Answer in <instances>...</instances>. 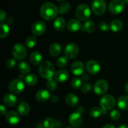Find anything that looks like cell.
I'll list each match as a JSON object with an SVG mask.
<instances>
[{
  "instance_id": "cell-1",
  "label": "cell",
  "mask_w": 128,
  "mask_h": 128,
  "mask_svg": "<svg viewBox=\"0 0 128 128\" xmlns=\"http://www.w3.org/2000/svg\"><path fill=\"white\" fill-rule=\"evenodd\" d=\"M58 13V8L51 3H46L43 4L40 9L41 17L47 21L54 19Z\"/></svg>"
},
{
  "instance_id": "cell-2",
  "label": "cell",
  "mask_w": 128,
  "mask_h": 128,
  "mask_svg": "<svg viewBox=\"0 0 128 128\" xmlns=\"http://www.w3.org/2000/svg\"><path fill=\"white\" fill-rule=\"evenodd\" d=\"M39 73L42 77L49 79L54 74V67L50 61H44L39 67Z\"/></svg>"
},
{
  "instance_id": "cell-3",
  "label": "cell",
  "mask_w": 128,
  "mask_h": 128,
  "mask_svg": "<svg viewBox=\"0 0 128 128\" xmlns=\"http://www.w3.org/2000/svg\"><path fill=\"white\" fill-rule=\"evenodd\" d=\"M100 105L102 110H109L114 107L116 104V100L112 95L107 94L101 97L100 101Z\"/></svg>"
},
{
  "instance_id": "cell-4",
  "label": "cell",
  "mask_w": 128,
  "mask_h": 128,
  "mask_svg": "<svg viewBox=\"0 0 128 128\" xmlns=\"http://www.w3.org/2000/svg\"><path fill=\"white\" fill-rule=\"evenodd\" d=\"M76 15L81 21H85L90 18L91 16V10L90 7L86 4L80 5L76 8Z\"/></svg>"
},
{
  "instance_id": "cell-5",
  "label": "cell",
  "mask_w": 128,
  "mask_h": 128,
  "mask_svg": "<svg viewBox=\"0 0 128 128\" xmlns=\"http://www.w3.org/2000/svg\"><path fill=\"white\" fill-rule=\"evenodd\" d=\"M9 90L12 94H18L22 92L24 89V84L20 79H14L10 82L8 87Z\"/></svg>"
},
{
  "instance_id": "cell-6",
  "label": "cell",
  "mask_w": 128,
  "mask_h": 128,
  "mask_svg": "<svg viewBox=\"0 0 128 128\" xmlns=\"http://www.w3.org/2000/svg\"><path fill=\"white\" fill-rule=\"evenodd\" d=\"M12 55L16 60H22L26 56V50L21 43H16L14 45L12 50Z\"/></svg>"
},
{
  "instance_id": "cell-7",
  "label": "cell",
  "mask_w": 128,
  "mask_h": 128,
  "mask_svg": "<svg viewBox=\"0 0 128 128\" xmlns=\"http://www.w3.org/2000/svg\"><path fill=\"white\" fill-rule=\"evenodd\" d=\"M92 10L96 15H102L106 10V3L104 0H94L92 2Z\"/></svg>"
},
{
  "instance_id": "cell-8",
  "label": "cell",
  "mask_w": 128,
  "mask_h": 128,
  "mask_svg": "<svg viewBox=\"0 0 128 128\" xmlns=\"http://www.w3.org/2000/svg\"><path fill=\"white\" fill-rule=\"evenodd\" d=\"M124 3L121 0H112L109 5V10L114 15L120 14L123 11Z\"/></svg>"
},
{
  "instance_id": "cell-9",
  "label": "cell",
  "mask_w": 128,
  "mask_h": 128,
  "mask_svg": "<svg viewBox=\"0 0 128 128\" xmlns=\"http://www.w3.org/2000/svg\"><path fill=\"white\" fill-rule=\"evenodd\" d=\"M108 84L104 80H100L96 82L94 86V91L98 95H103L108 91Z\"/></svg>"
},
{
  "instance_id": "cell-10",
  "label": "cell",
  "mask_w": 128,
  "mask_h": 128,
  "mask_svg": "<svg viewBox=\"0 0 128 128\" xmlns=\"http://www.w3.org/2000/svg\"><path fill=\"white\" fill-rule=\"evenodd\" d=\"M79 52L78 46L73 43H70L66 45L64 49L65 56L68 58H74L78 55Z\"/></svg>"
},
{
  "instance_id": "cell-11",
  "label": "cell",
  "mask_w": 128,
  "mask_h": 128,
  "mask_svg": "<svg viewBox=\"0 0 128 128\" xmlns=\"http://www.w3.org/2000/svg\"><path fill=\"white\" fill-rule=\"evenodd\" d=\"M82 116L81 112H73L69 117V122L74 127H78L82 124Z\"/></svg>"
},
{
  "instance_id": "cell-12",
  "label": "cell",
  "mask_w": 128,
  "mask_h": 128,
  "mask_svg": "<svg viewBox=\"0 0 128 128\" xmlns=\"http://www.w3.org/2000/svg\"><path fill=\"white\" fill-rule=\"evenodd\" d=\"M46 26L43 21H38L34 23L31 27L32 33L35 35H41L45 32Z\"/></svg>"
},
{
  "instance_id": "cell-13",
  "label": "cell",
  "mask_w": 128,
  "mask_h": 128,
  "mask_svg": "<svg viewBox=\"0 0 128 128\" xmlns=\"http://www.w3.org/2000/svg\"><path fill=\"white\" fill-rule=\"evenodd\" d=\"M86 67L89 73L92 75H96L101 70L100 63L96 60H90L86 63Z\"/></svg>"
},
{
  "instance_id": "cell-14",
  "label": "cell",
  "mask_w": 128,
  "mask_h": 128,
  "mask_svg": "<svg viewBox=\"0 0 128 128\" xmlns=\"http://www.w3.org/2000/svg\"><path fill=\"white\" fill-rule=\"evenodd\" d=\"M6 119L10 124L16 125L20 122V116L18 112L11 110L6 114Z\"/></svg>"
},
{
  "instance_id": "cell-15",
  "label": "cell",
  "mask_w": 128,
  "mask_h": 128,
  "mask_svg": "<svg viewBox=\"0 0 128 128\" xmlns=\"http://www.w3.org/2000/svg\"><path fill=\"white\" fill-rule=\"evenodd\" d=\"M71 71L76 75H80L84 71V65L81 61H76L71 65Z\"/></svg>"
},
{
  "instance_id": "cell-16",
  "label": "cell",
  "mask_w": 128,
  "mask_h": 128,
  "mask_svg": "<svg viewBox=\"0 0 128 128\" xmlns=\"http://www.w3.org/2000/svg\"><path fill=\"white\" fill-rule=\"evenodd\" d=\"M50 93L48 90H45V89H40L36 92V99L38 101L42 102H46L50 98Z\"/></svg>"
},
{
  "instance_id": "cell-17",
  "label": "cell",
  "mask_w": 128,
  "mask_h": 128,
  "mask_svg": "<svg viewBox=\"0 0 128 128\" xmlns=\"http://www.w3.org/2000/svg\"><path fill=\"white\" fill-rule=\"evenodd\" d=\"M3 102L8 107H13L17 104V97L12 94H6L3 97Z\"/></svg>"
},
{
  "instance_id": "cell-18",
  "label": "cell",
  "mask_w": 128,
  "mask_h": 128,
  "mask_svg": "<svg viewBox=\"0 0 128 128\" xmlns=\"http://www.w3.org/2000/svg\"><path fill=\"white\" fill-rule=\"evenodd\" d=\"M82 25L80 21L77 20H75V19L71 20L68 21L67 24V28L68 30L72 31V32L79 31L82 29Z\"/></svg>"
},
{
  "instance_id": "cell-19",
  "label": "cell",
  "mask_w": 128,
  "mask_h": 128,
  "mask_svg": "<svg viewBox=\"0 0 128 128\" xmlns=\"http://www.w3.org/2000/svg\"><path fill=\"white\" fill-rule=\"evenodd\" d=\"M54 77L56 81L59 82H64L68 79L69 73L67 70L61 69L55 73Z\"/></svg>"
},
{
  "instance_id": "cell-20",
  "label": "cell",
  "mask_w": 128,
  "mask_h": 128,
  "mask_svg": "<svg viewBox=\"0 0 128 128\" xmlns=\"http://www.w3.org/2000/svg\"><path fill=\"white\" fill-rule=\"evenodd\" d=\"M30 61L32 65H38L42 61V55L39 51H32L30 56Z\"/></svg>"
},
{
  "instance_id": "cell-21",
  "label": "cell",
  "mask_w": 128,
  "mask_h": 128,
  "mask_svg": "<svg viewBox=\"0 0 128 128\" xmlns=\"http://www.w3.org/2000/svg\"><path fill=\"white\" fill-rule=\"evenodd\" d=\"M66 102L67 104L70 106L74 107L78 104L79 102V99L75 94L71 93L66 95Z\"/></svg>"
},
{
  "instance_id": "cell-22",
  "label": "cell",
  "mask_w": 128,
  "mask_h": 128,
  "mask_svg": "<svg viewBox=\"0 0 128 128\" xmlns=\"http://www.w3.org/2000/svg\"><path fill=\"white\" fill-rule=\"evenodd\" d=\"M54 28L57 31H62L64 29L66 25V21L62 17H58L55 19L54 21Z\"/></svg>"
},
{
  "instance_id": "cell-23",
  "label": "cell",
  "mask_w": 128,
  "mask_h": 128,
  "mask_svg": "<svg viewBox=\"0 0 128 128\" xmlns=\"http://www.w3.org/2000/svg\"><path fill=\"white\" fill-rule=\"evenodd\" d=\"M49 52H50V55L52 56H58L61 52V45L57 43H52L50 46V49H49Z\"/></svg>"
},
{
  "instance_id": "cell-24",
  "label": "cell",
  "mask_w": 128,
  "mask_h": 128,
  "mask_svg": "<svg viewBox=\"0 0 128 128\" xmlns=\"http://www.w3.org/2000/svg\"><path fill=\"white\" fill-rule=\"evenodd\" d=\"M30 107L27 102H22L20 103L18 106V111L19 114L22 115H26L30 112Z\"/></svg>"
},
{
  "instance_id": "cell-25",
  "label": "cell",
  "mask_w": 128,
  "mask_h": 128,
  "mask_svg": "<svg viewBox=\"0 0 128 128\" xmlns=\"http://www.w3.org/2000/svg\"><path fill=\"white\" fill-rule=\"evenodd\" d=\"M118 105L122 110L128 109V96L122 95L118 99Z\"/></svg>"
},
{
  "instance_id": "cell-26",
  "label": "cell",
  "mask_w": 128,
  "mask_h": 128,
  "mask_svg": "<svg viewBox=\"0 0 128 128\" xmlns=\"http://www.w3.org/2000/svg\"><path fill=\"white\" fill-rule=\"evenodd\" d=\"M122 26L123 25L122 21L119 20H112L110 24V29L114 32H118L121 31L122 28Z\"/></svg>"
},
{
  "instance_id": "cell-27",
  "label": "cell",
  "mask_w": 128,
  "mask_h": 128,
  "mask_svg": "<svg viewBox=\"0 0 128 128\" xmlns=\"http://www.w3.org/2000/svg\"><path fill=\"white\" fill-rule=\"evenodd\" d=\"M18 69L19 72L22 74H28L30 73L31 70V67L28 63L25 61H21L20 62L18 65Z\"/></svg>"
},
{
  "instance_id": "cell-28",
  "label": "cell",
  "mask_w": 128,
  "mask_h": 128,
  "mask_svg": "<svg viewBox=\"0 0 128 128\" xmlns=\"http://www.w3.org/2000/svg\"><path fill=\"white\" fill-rule=\"evenodd\" d=\"M95 30H96V25L92 21H86L82 27V31H85L88 33H93Z\"/></svg>"
},
{
  "instance_id": "cell-29",
  "label": "cell",
  "mask_w": 128,
  "mask_h": 128,
  "mask_svg": "<svg viewBox=\"0 0 128 128\" xmlns=\"http://www.w3.org/2000/svg\"><path fill=\"white\" fill-rule=\"evenodd\" d=\"M24 82L27 85H34L38 82V78L34 74H28L24 77Z\"/></svg>"
},
{
  "instance_id": "cell-30",
  "label": "cell",
  "mask_w": 128,
  "mask_h": 128,
  "mask_svg": "<svg viewBox=\"0 0 128 128\" xmlns=\"http://www.w3.org/2000/svg\"><path fill=\"white\" fill-rule=\"evenodd\" d=\"M70 10H71V5L67 2L62 3L58 8L59 13L61 14V15L68 13L70 11Z\"/></svg>"
},
{
  "instance_id": "cell-31",
  "label": "cell",
  "mask_w": 128,
  "mask_h": 128,
  "mask_svg": "<svg viewBox=\"0 0 128 128\" xmlns=\"http://www.w3.org/2000/svg\"><path fill=\"white\" fill-rule=\"evenodd\" d=\"M102 109L101 107L95 106L91 109L90 111V114L91 117L94 118H98L102 114Z\"/></svg>"
},
{
  "instance_id": "cell-32",
  "label": "cell",
  "mask_w": 128,
  "mask_h": 128,
  "mask_svg": "<svg viewBox=\"0 0 128 128\" xmlns=\"http://www.w3.org/2000/svg\"><path fill=\"white\" fill-rule=\"evenodd\" d=\"M10 29L7 24L1 23V33H0V38H4L6 37L10 33Z\"/></svg>"
},
{
  "instance_id": "cell-33",
  "label": "cell",
  "mask_w": 128,
  "mask_h": 128,
  "mask_svg": "<svg viewBox=\"0 0 128 128\" xmlns=\"http://www.w3.org/2000/svg\"><path fill=\"white\" fill-rule=\"evenodd\" d=\"M36 38L35 36H31L25 40V45L29 48H32L36 45Z\"/></svg>"
},
{
  "instance_id": "cell-34",
  "label": "cell",
  "mask_w": 128,
  "mask_h": 128,
  "mask_svg": "<svg viewBox=\"0 0 128 128\" xmlns=\"http://www.w3.org/2000/svg\"><path fill=\"white\" fill-rule=\"evenodd\" d=\"M46 86H47L48 89H50V90H55L56 89H57V82L55 80H54L52 78H50V79H48L47 82V84H46Z\"/></svg>"
},
{
  "instance_id": "cell-35",
  "label": "cell",
  "mask_w": 128,
  "mask_h": 128,
  "mask_svg": "<svg viewBox=\"0 0 128 128\" xmlns=\"http://www.w3.org/2000/svg\"><path fill=\"white\" fill-rule=\"evenodd\" d=\"M43 125L44 128H54L55 121L51 117H47L44 120Z\"/></svg>"
},
{
  "instance_id": "cell-36",
  "label": "cell",
  "mask_w": 128,
  "mask_h": 128,
  "mask_svg": "<svg viewBox=\"0 0 128 128\" xmlns=\"http://www.w3.org/2000/svg\"><path fill=\"white\" fill-rule=\"evenodd\" d=\"M68 58L65 56H61L60 58H59L58 60L56 61V64H57L58 66L59 67L63 68L64 67H66L68 64Z\"/></svg>"
},
{
  "instance_id": "cell-37",
  "label": "cell",
  "mask_w": 128,
  "mask_h": 128,
  "mask_svg": "<svg viewBox=\"0 0 128 128\" xmlns=\"http://www.w3.org/2000/svg\"><path fill=\"white\" fill-rule=\"evenodd\" d=\"M71 85L74 89H78L82 86V81L80 78H74L71 81Z\"/></svg>"
},
{
  "instance_id": "cell-38",
  "label": "cell",
  "mask_w": 128,
  "mask_h": 128,
  "mask_svg": "<svg viewBox=\"0 0 128 128\" xmlns=\"http://www.w3.org/2000/svg\"><path fill=\"white\" fill-rule=\"evenodd\" d=\"M110 117H111V119L114 120H117L121 117V113L117 109H114V110H112L110 114Z\"/></svg>"
},
{
  "instance_id": "cell-39",
  "label": "cell",
  "mask_w": 128,
  "mask_h": 128,
  "mask_svg": "<svg viewBox=\"0 0 128 128\" xmlns=\"http://www.w3.org/2000/svg\"><path fill=\"white\" fill-rule=\"evenodd\" d=\"M15 65H16V61L12 58H10L7 59L5 62V65L6 66V67L10 69H12L15 66Z\"/></svg>"
},
{
  "instance_id": "cell-40",
  "label": "cell",
  "mask_w": 128,
  "mask_h": 128,
  "mask_svg": "<svg viewBox=\"0 0 128 128\" xmlns=\"http://www.w3.org/2000/svg\"><path fill=\"white\" fill-rule=\"evenodd\" d=\"M81 91L83 93H88L89 92H90L92 89V86L90 84L88 83H86V84H84L83 85H82L81 87Z\"/></svg>"
},
{
  "instance_id": "cell-41",
  "label": "cell",
  "mask_w": 128,
  "mask_h": 128,
  "mask_svg": "<svg viewBox=\"0 0 128 128\" xmlns=\"http://www.w3.org/2000/svg\"><path fill=\"white\" fill-rule=\"evenodd\" d=\"M99 27H100V30H102V31H108L109 30H110V26H109L108 23L104 22V21H102V22L100 23V25H99Z\"/></svg>"
},
{
  "instance_id": "cell-42",
  "label": "cell",
  "mask_w": 128,
  "mask_h": 128,
  "mask_svg": "<svg viewBox=\"0 0 128 128\" xmlns=\"http://www.w3.org/2000/svg\"><path fill=\"white\" fill-rule=\"evenodd\" d=\"M0 18H1V23H3V21L6 20V13L3 10H1L0 11Z\"/></svg>"
},
{
  "instance_id": "cell-43",
  "label": "cell",
  "mask_w": 128,
  "mask_h": 128,
  "mask_svg": "<svg viewBox=\"0 0 128 128\" xmlns=\"http://www.w3.org/2000/svg\"><path fill=\"white\" fill-rule=\"evenodd\" d=\"M0 111H1V115H5V114H6V108L2 104H1L0 105Z\"/></svg>"
},
{
  "instance_id": "cell-44",
  "label": "cell",
  "mask_w": 128,
  "mask_h": 128,
  "mask_svg": "<svg viewBox=\"0 0 128 128\" xmlns=\"http://www.w3.org/2000/svg\"><path fill=\"white\" fill-rule=\"evenodd\" d=\"M58 98L57 96H56V95H53V96L51 97V101H52L53 102H56L58 101Z\"/></svg>"
},
{
  "instance_id": "cell-45",
  "label": "cell",
  "mask_w": 128,
  "mask_h": 128,
  "mask_svg": "<svg viewBox=\"0 0 128 128\" xmlns=\"http://www.w3.org/2000/svg\"><path fill=\"white\" fill-rule=\"evenodd\" d=\"M102 128H115V127L114 125H112V124H107V125H104Z\"/></svg>"
},
{
  "instance_id": "cell-46",
  "label": "cell",
  "mask_w": 128,
  "mask_h": 128,
  "mask_svg": "<svg viewBox=\"0 0 128 128\" xmlns=\"http://www.w3.org/2000/svg\"><path fill=\"white\" fill-rule=\"evenodd\" d=\"M118 128H128V126L125 124H121L118 127Z\"/></svg>"
},
{
  "instance_id": "cell-47",
  "label": "cell",
  "mask_w": 128,
  "mask_h": 128,
  "mask_svg": "<svg viewBox=\"0 0 128 128\" xmlns=\"http://www.w3.org/2000/svg\"><path fill=\"white\" fill-rule=\"evenodd\" d=\"M125 90H126V92L128 94V82L126 83V84L125 85Z\"/></svg>"
},
{
  "instance_id": "cell-48",
  "label": "cell",
  "mask_w": 128,
  "mask_h": 128,
  "mask_svg": "<svg viewBox=\"0 0 128 128\" xmlns=\"http://www.w3.org/2000/svg\"><path fill=\"white\" fill-rule=\"evenodd\" d=\"M37 128H44V125H41V124H38V125Z\"/></svg>"
},
{
  "instance_id": "cell-49",
  "label": "cell",
  "mask_w": 128,
  "mask_h": 128,
  "mask_svg": "<svg viewBox=\"0 0 128 128\" xmlns=\"http://www.w3.org/2000/svg\"><path fill=\"white\" fill-rule=\"evenodd\" d=\"M123 2L124 3V5H128V0H123Z\"/></svg>"
},
{
  "instance_id": "cell-50",
  "label": "cell",
  "mask_w": 128,
  "mask_h": 128,
  "mask_svg": "<svg viewBox=\"0 0 128 128\" xmlns=\"http://www.w3.org/2000/svg\"><path fill=\"white\" fill-rule=\"evenodd\" d=\"M56 1H60V2H62V1H65V0H56Z\"/></svg>"
},
{
  "instance_id": "cell-51",
  "label": "cell",
  "mask_w": 128,
  "mask_h": 128,
  "mask_svg": "<svg viewBox=\"0 0 128 128\" xmlns=\"http://www.w3.org/2000/svg\"><path fill=\"white\" fill-rule=\"evenodd\" d=\"M66 128H72V127H66Z\"/></svg>"
},
{
  "instance_id": "cell-52",
  "label": "cell",
  "mask_w": 128,
  "mask_h": 128,
  "mask_svg": "<svg viewBox=\"0 0 128 128\" xmlns=\"http://www.w3.org/2000/svg\"></svg>"
}]
</instances>
